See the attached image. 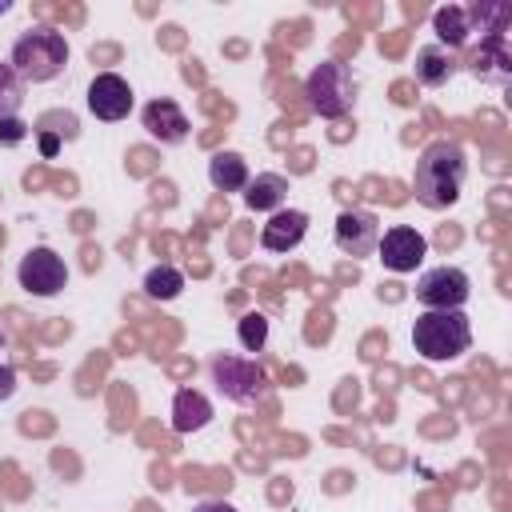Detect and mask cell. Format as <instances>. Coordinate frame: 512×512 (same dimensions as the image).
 <instances>
[{
    "instance_id": "20",
    "label": "cell",
    "mask_w": 512,
    "mask_h": 512,
    "mask_svg": "<svg viewBox=\"0 0 512 512\" xmlns=\"http://www.w3.org/2000/svg\"><path fill=\"white\" fill-rule=\"evenodd\" d=\"M24 88H28V84L16 76V68H12L8 60H0V120H12V116L20 112Z\"/></svg>"
},
{
    "instance_id": "21",
    "label": "cell",
    "mask_w": 512,
    "mask_h": 512,
    "mask_svg": "<svg viewBox=\"0 0 512 512\" xmlns=\"http://www.w3.org/2000/svg\"><path fill=\"white\" fill-rule=\"evenodd\" d=\"M236 336L244 344V352H260L268 344V316L264 312H244L236 324Z\"/></svg>"
},
{
    "instance_id": "18",
    "label": "cell",
    "mask_w": 512,
    "mask_h": 512,
    "mask_svg": "<svg viewBox=\"0 0 512 512\" xmlns=\"http://www.w3.org/2000/svg\"><path fill=\"white\" fill-rule=\"evenodd\" d=\"M432 32L440 36V44L452 52V48H464L468 36H472V20H468V8L464 4H444L432 12Z\"/></svg>"
},
{
    "instance_id": "3",
    "label": "cell",
    "mask_w": 512,
    "mask_h": 512,
    "mask_svg": "<svg viewBox=\"0 0 512 512\" xmlns=\"http://www.w3.org/2000/svg\"><path fill=\"white\" fill-rule=\"evenodd\" d=\"M412 344L424 360H456L468 352L472 344V324L460 308H448V312H420L416 324H412Z\"/></svg>"
},
{
    "instance_id": "22",
    "label": "cell",
    "mask_w": 512,
    "mask_h": 512,
    "mask_svg": "<svg viewBox=\"0 0 512 512\" xmlns=\"http://www.w3.org/2000/svg\"><path fill=\"white\" fill-rule=\"evenodd\" d=\"M24 136H28V124H24V120H16V116H12V120H0V144H4V148L20 144Z\"/></svg>"
},
{
    "instance_id": "16",
    "label": "cell",
    "mask_w": 512,
    "mask_h": 512,
    "mask_svg": "<svg viewBox=\"0 0 512 512\" xmlns=\"http://www.w3.org/2000/svg\"><path fill=\"white\" fill-rule=\"evenodd\" d=\"M456 68H460V60H456L444 44H424V48L416 52V80H420L424 88H440V84H448Z\"/></svg>"
},
{
    "instance_id": "25",
    "label": "cell",
    "mask_w": 512,
    "mask_h": 512,
    "mask_svg": "<svg viewBox=\"0 0 512 512\" xmlns=\"http://www.w3.org/2000/svg\"><path fill=\"white\" fill-rule=\"evenodd\" d=\"M40 148H44V152H48V156H52V152H56V148H60V140H56V136H40Z\"/></svg>"
},
{
    "instance_id": "10",
    "label": "cell",
    "mask_w": 512,
    "mask_h": 512,
    "mask_svg": "<svg viewBox=\"0 0 512 512\" xmlns=\"http://www.w3.org/2000/svg\"><path fill=\"white\" fill-rule=\"evenodd\" d=\"M88 112L96 120H104V124L124 120L132 112V84L124 76H116V72L92 76V84H88Z\"/></svg>"
},
{
    "instance_id": "23",
    "label": "cell",
    "mask_w": 512,
    "mask_h": 512,
    "mask_svg": "<svg viewBox=\"0 0 512 512\" xmlns=\"http://www.w3.org/2000/svg\"><path fill=\"white\" fill-rule=\"evenodd\" d=\"M12 392H16V372L4 364V368H0V400H8Z\"/></svg>"
},
{
    "instance_id": "2",
    "label": "cell",
    "mask_w": 512,
    "mask_h": 512,
    "mask_svg": "<svg viewBox=\"0 0 512 512\" xmlns=\"http://www.w3.org/2000/svg\"><path fill=\"white\" fill-rule=\"evenodd\" d=\"M8 64L16 68V76L24 84H44V80H52V76L64 72V64H68V40L52 24H32L28 32L16 36Z\"/></svg>"
},
{
    "instance_id": "27",
    "label": "cell",
    "mask_w": 512,
    "mask_h": 512,
    "mask_svg": "<svg viewBox=\"0 0 512 512\" xmlns=\"http://www.w3.org/2000/svg\"><path fill=\"white\" fill-rule=\"evenodd\" d=\"M0 348H4V332H0Z\"/></svg>"
},
{
    "instance_id": "17",
    "label": "cell",
    "mask_w": 512,
    "mask_h": 512,
    "mask_svg": "<svg viewBox=\"0 0 512 512\" xmlns=\"http://www.w3.org/2000/svg\"><path fill=\"white\" fill-rule=\"evenodd\" d=\"M284 196H288V176L280 172H256L244 188V204L252 212H276L284 208Z\"/></svg>"
},
{
    "instance_id": "7",
    "label": "cell",
    "mask_w": 512,
    "mask_h": 512,
    "mask_svg": "<svg viewBox=\"0 0 512 512\" xmlns=\"http://www.w3.org/2000/svg\"><path fill=\"white\" fill-rule=\"evenodd\" d=\"M16 280L28 296H56L68 284V264H64V256H56L52 248L40 244V248L24 252V260L16 268Z\"/></svg>"
},
{
    "instance_id": "8",
    "label": "cell",
    "mask_w": 512,
    "mask_h": 512,
    "mask_svg": "<svg viewBox=\"0 0 512 512\" xmlns=\"http://www.w3.org/2000/svg\"><path fill=\"white\" fill-rule=\"evenodd\" d=\"M332 240H336V248H340L344 256L364 260V256H372L376 244H380V220H376L368 208H344V212L336 216Z\"/></svg>"
},
{
    "instance_id": "14",
    "label": "cell",
    "mask_w": 512,
    "mask_h": 512,
    "mask_svg": "<svg viewBox=\"0 0 512 512\" xmlns=\"http://www.w3.org/2000/svg\"><path fill=\"white\" fill-rule=\"evenodd\" d=\"M208 180H212L216 192H244L248 180H252V172H248V160H244L240 152L220 148V152L208 160Z\"/></svg>"
},
{
    "instance_id": "5",
    "label": "cell",
    "mask_w": 512,
    "mask_h": 512,
    "mask_svg": "<svg viewBox=\"0 0 512 512\" xmlns=\"http://www.w3.org/2000/svg\"><path fill=\"white\" fill-rule=\"evenodd\" d=\"M208 372H212V384L220 388V396L232 404H256L268 392V372L248 356L220 352V356H212Z\"/></svg>"
},
{
    "instance_id": "9",
    "label": "cell",
    "mask_w": 512,
    "mask_h": 512,
    "mask_svg": "<svg viewBox=\"0 0 512 512\" xmlns=\"http://www.w3.org/2000/svg\"><path fill=\"white\" fill-rule=\"evenodd\" d=\"M376 256H380V264H384L388 272L404 276V272H416V264L428 256V240H424L416 228L396 224V228H388V232L380 236Z\"/></svg>"
},
{
    "instance_id": "13",
    "label": "cell",
    "mask_w": 512,
    "mask_h": 512,
    "mask_svg": "<svg viewBox=\"0 0 512 512\" xmlns=\"http://www.w3.org/2000/svg\"><path fill=\"white\" fill-rule=\"evenodd\" d=\"M468 68H472L480 80H488V84H504L508 72H512V52H508L504 36H484L480 48L468 56Z\"/></svg>"
},
{
    "instance_id": "6",
    "label": "cell",
    "mask_w": 512,
    "mask_h": 512,
    "mask_svg": "<svg viewBox=\"0 0 512 512\" xmlns=\"http://www.w3.org/2000/svg\"><path fill=\"white\" fill-rule=\"evenodd\" d=\"M472 296V280L464 268H452V264H440V268H428L420 280H416V300L428 308V312H448V308H464Z\"/></svg>"
},
{
    "instance_id": "26",
    "label": "cell",
    "mask_w": 512,
    "mask_h": 512,
    "mask_svg": "<svg viewBox=\"0 0 512 512\" xmlns=\"http://www.w3.org/2000/svg\"><path fill=\"white\" fill-rule=\"evenodd\" d=\"M8 8H12V4H8V0H0V16H4V12H8Z\"/></svg>"
},
{
    "instance_id": "19",
    "label": "cell",
    "mask_w": 512,
    "mask_h": 512,
    "mask_svg": "<svg viewBox=\"0 0 512 512\" xmlns=\"http://www.w3.org/2000/svg\"><path fill=\"white\" fill-rule=\"evenodd\" d=\"M144 292H148L152 300H176V296L184 292V272L172 268V264H156V268H148V276H144Z\"/></svg>"
},
{
    "instance_id": "1",
    "label": "cell",
    "mask_w": 512,
    "mask_h": 512,
    "mask_svg": "<svg viewBox=\"0 0 512 512\" xmlns=\"http://www.w3.org/2000/svg\"><path fill=\"white\" fill-rule=\"evenodd\" d=\"M464 176H468V156L456 140H432L420 156H416V168H412V192L424 208L432 212H444L460 200V188H464Z\"/></svg>"
},
{
    "instance_id": "4",
    "label": "cell",
    "mask_w": 512,
    "mask_h": 512,
    "mask_svg": "<svg viewBox=\"0 0 512 512\" xmlns=\"http://www.w3.org/2000/svg\"><path fill=\"white\" fill-rule=\"evenodd\" d=\"M304 96H308V108L324 120H340L352 112L356 104V76L348 64L340 60H320L308 80H304Z\"/></svg>"
},
{
    "instance_id": "15",
    "label": "cell",
    "mask_w": 512,
    "mask_h": 512,
    "mask_svg": "<svg viewBox=\"0 0 512 512\" xmlns=\"http://www.w3.org/2000/svg\"><path fill=\"white\" fill-rule=\"evenodd\" d=\"M208 420H212V404H208V396L196 392V388H180L176 400H172V432L188 436V432H200Z\"/></svg>"
},
{
    "instance_id": "24",
    "label": "cell",
    "mask_w": 512,
    "mask_h": 512,
    "mask_svg": "<svg viewBox=\"0 0 512 512\" xmlns=\"http://www.w3.org/2000/svg\"><path fill=\"white\" fill-rule=\"evenodd\" d=\"M192 512H236L228 500H200V504H192Z\"/></svg>"
},
{
    "instance_id": "12",
    "label": "cell",
    "mask_w": 512,
    "mask_h": 512,
    "mask_svg": "<svg viewBox=\"0 0 512 512\" xmlns=\"http://www.w3.org/2000/svg\"><path fill=\"white\" fill-rule=\"evenodd\" d=\"M304 232H308V212H300V208H276L268 216V224L260 228V244L268 252H292L304 240Z\"/></svg>"
},
{
    "instance_id": "11",
    "label": "cell",
    "mask_w": 512,
    "mask_h": 512,
    "mask_svg": "<svg viewBox=\"0 0 512 512\" xmlns=\"http://www.w3.org/2000/svg\"><path fill=\"white\" fill-rule=\"evenodd\" d=\"M140 124H144V132L152 136V140H160V144H184L188 140V116H184V108L176 104V100H168V96H156V100H148L144 108H140Z\"/></svg>"
}]
</instances>
